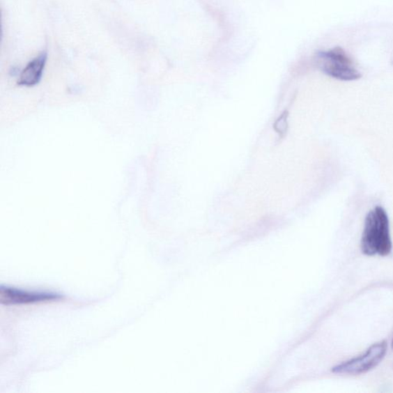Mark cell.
Masks as SVG:
<instances>
[{
	"label": "cell",
	"instance_id": "cell-1",
	"mask_svg": "<svg viewBox=\"0 0 393 393\" xmlns=\"http://www.w3.org/2000/svg\"><path fill=\"white\" fill-rule=\"evenodd\" d=\"M362 252L367 256H388L392 250L387 211L376 206L367 214L361 240Z\"/></svg>",
	"mask_w": 393,
	"mask_h": 393
},
{
	"label": "cell",
	"instance_id": "cell-2",
	"mask_svg": "<svg viewBox=\"0 0 393 393\" xmlns=\"http://www.w3.org/2000/svg\"><path fill=\"white\" fill-rule=\"evenodd\" d=\"M316 64L323 72L339 80L353 81L362 77L352 60L340 47L319 52L316 55Z\"/></svg>",
	"mask_w": 393,
	"mask_h": 393
},
{
	"label": "cell",
	"instance_id": "cell-3",
	"mask_svg": "<svg viewBox=\"0 0 393 393\" xmlns=\"http://www.w3.org/2000/svg\"><path fill=\"white\" fill-rule=\"evenodd\" d=\"M387 344L385 341L370 346L364 354L353 358L332 368V372L343 375H360L366 373L379 365L387 354Z\"/></svg>",
	"mask_w": 393,
	"mask_h": 393
},
{
	"label": "cell",
	"instance_id": "cell-4",
	"mask_svg": "<svg viewBox=\"0 0 393 393\" xmlns=\"http://www.w3.org/2000/svg\"><path fill=\"white\" fill-rule=\"evenodd\" d=\"M63 298V295L54 292L28 291L3 285L0 287V303L6 306L45 303Z\"/></svg>",
	"mask_w": 393,
	"mask_h": 393
},
{
	"label": "cell",
	"instance_id": "cell-5",
	"mask_svg": "<svg viewBox=\"0 0 393 393\" xmlns=\"http://www.w3.org/2000/svg\"><path fill=\"white\" fill-rule=\"evenodd\" d=\"M48 59V52L44 50L29 61L20 72L17 84L20 86L33 87L43 79L45 66Z\"/></svg>",
	"mask_w": 393,
	"mask_h": 393
},
{
	"label": "cell",
	"instance_id": "cell-6",
	"mask_svg": "<svg viewBox=\"0 0 393 393\" xmlns=\"http://www.w3.org/2000/svg\"><path fill=\"white\" fill-rule=\"evenodd\" d=\"M287 113L284 112V114L279 117L275 125V130L277 133L284 134L286 132L287 123H286Z\"/></svg>",
	"mask_w": 393,
	"mask_h": 393
},
{
	"label": "cell",
	"instance_id": "cell-7",
	"mask_svg": "<svg viewBox=\"0 0 393 393\" xmlns=\"http://www.w3.org/2000/svg\"><path fill=\"white\" fill-rule=\"evenodd\" d=\"M392 349H393V339H392Z\"/></svg>",
	"mask_w": 393,
	"mask_h": 393
}]
</instances>
